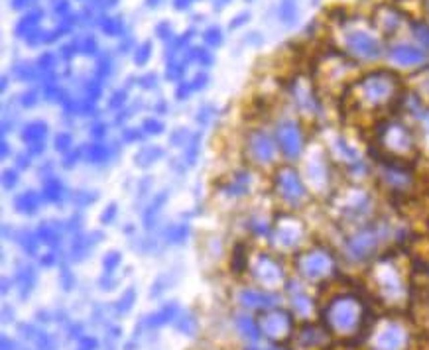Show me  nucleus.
I'll list each match as a JSON object with an SVG mask.
<instances>
[{
	"instance_id": "f257e3e1",
	"label": "nucleus",
	"mask_w": 429,
	"mask_h": 350,
	"mask_svg": "<svg viewBox=\"0 0 429 350\" xmlns=\"http://www.w3.org/2000/svg\"><path fill=\"white\" fill-rule=\"evenodd\" d=\"M364 317H367V309L362 301L355 295L335 297L327 305L323 315L327 329L335 335H345V337L357 335L364 327Z\"/></svg>"
},
{
	"instance_id": "f03ea898",
	"label": "nucleus",
	"mask_w": 429,
	"mask_h": 350,
	"mask_svg": "<svg viewBox=\"0 0 429 350\" xmlns=\"http://www.w3.org/2000/svg\"><path fill=\"white\" fill-rule=\"evenodd\" d=\"M380 144L388 150L390 160H396L394 163H398L402 160V154H411L416 150V142L411 132L408 130V126L400 124V122H392L388 126H384L380 130ZM402 166V163H398Z\"/></svg>"
},
{
	"instance_id": "7ed1b4c3",
	"label": "nucleus",
	"mask_w": 429,
	"mask_h": 350,
	"mask_svg": "<svg viewBox=\"0 0 429 350\" xmlns=\"http://www.w3.org/2000/svg\"><path fill=\"white\" fill-rule=\"evenodd\" d=\"M333 268H335V262L331 258L329 252L325 250L305 252L298 258V270L303 278L311 281H319L327 278Z\"/></svg>"
},
{
	"instance_id": "20e7f679",
	"label": "nucleus",
	"mask_w": 429,
	"mask_h": 350,
	"mask_svg": "<svg viewBox=\"0 0 429 350\" xmlns=\"http://www.w3.org/2000/svg\"><path fill=\"white\" fill-rule=\"evenodd\" d=\"M276 187L282 199L291 205H298L301 201L308 197V191L301 183L300 173L291 168H284L278 171V177H276Z\"/></svg>"
},
{
	"instance_id": "39448f33",
	"label": "nucleus",
	"mask_w": 429,
	"mask_h": 350,
	"mask_svg": "<svg viewBox=\"0 0 429 350\" xmlns=\"http://www.w3.org/2000/svg\"><path fill=\"white\" fill-rule=\"evenodd\" d=\"M409 335L400 323H384L374 337V349L376 350H406L408 349Z\"/></svg>"
},
{
	"instance_id": "423d86ee",
	"label": "nucleus",
	"mask_w": 429,
	"mask_h": 350,
	"mask_svg": "<svg viewBox=\"0 0 429 350\" xmlns=\"http://www.w3.org/2000/svg\"><path fill=\"white\" fill-rule=\"evenodd\" d=\"M380 236H382V232H380L378 227H367V229L360 230L359 234H355L347 244L350 258L364 260V258L372 256V252L376 250V246H378Z\"/></svg>"
},
{
	"instance_id": "0eeeda50",
	"label": "nucleus",
	"mask_w": 429,
	"mask_h": 350,
	"mask_svg": "<svg viewBox=\"0 0 429 350\" xmlns=\"http://www.w3.org/2000/svg\"><path fill=\"white\" fill-rule=\"evenodd\" d=\"M278 144L288 160H296L303 150V134L300 126L293 121L282 122L278 126Z\"/></svg>"
},
{
	"instance_id": "6e6552de",
	"label": "nucleus",
	"mask_w": 429,
	"mask_h": 350,
	"mask_svg": "<svg viewBox=\"0 0 429 350\" xmlns=\"http://www.w3.org/2000/svg\"><path fill=\"white\" fill-rule=\"evenodd\" d=\"M262 335H266L270 340L288 339L293 329V319L286 311H272L262 321Z\"/></svg>"
},
{
	"instance_id": "1a4fd4ad",
	"label": "nucleus",
	"mask_w": 429,
	"mask_h": 350,
	"mask_svg": "<svg viewBox=\"0 0 429 350\" xmlns=\"http://www.w3.org/2000/svg\"><path fill=\"white\" fill-rule=\"evenodd\" d=\"M252 274L266 288H276L284 280L282 268L270 256H260L256 264H254V268H252Z\"/></svg>"
},
{
	"instance_id": "9d476101",
	"label": "nucleus",
	"mask_w": 429,
	"mask_h": 350,
	"mask_svg": "<svg viewBox=\"0 0 429 350\" xmlns=\"http://www.w3.org/2000/svg\"><path fill=\"white\" fill-rule=\"evenodd\" d=\"M392 87H394L392 79H384V77H380V75L369 77V79H364V85H362L364 99L378 107V105H382V102H386V100L390 99Z\"/></svg>"
},
{
	"instance_id": "9b49d317",
	"label": "nucleus",
	"mask_w": 429,
	"mask_h": 350,
	"mask_svg": "<svg viewBox=\"0 0 429 350\" xmlns=\"http://www.w3.org/2000/svg\"><path fill=\"white\" fill-rule=\"evenodd\" d=\"M103 241V232L97 230V232H91V234H81V232H75L73 236V242H71L70 248V258L73 262H83L89 252Z\"/></svg>"
},
{
	"instance_id": "f8f14e48",
	"label": "nucleus",
	"mask_w": 429,
	"mask_h": 350,
	"mask_svg": "<svg viewBox=\"0 0 429 350\" xmlns=\"http://www.w3.org/2000/svg\"><path fill=\"white\" fill-rule=\"evenodd\" d=\"M274 152H276V148H274V142H272V138H270L268 134H264V132H254V134L250 136L249 154L254 158V161H258V163H268V161L274 160Z\"/></svg>"
},
{
	"instance_id": "ddd939ff",
	"label": "nucleus",
	"mask_w": 429,
	"mask_h": 350,
	"mask_svg": "<svg viewBox=\"0 0 429 350\" xmlns=\"http://www.w3.org/2000/svg\"><path fill=\"white\" fill-rule=\"evenodd\" d=\"M178 315H180V305L176 301H170V303L161 305L158 311H154L152 315H148L146 319L142 321V325L146 329H160V327H166V325L173 323L178 319Z\"/></svg>"
},
{
	"instance_id": "4468645a",
	"label": "nucleus",
	"mask_w": 429,
	"mask_h": 350,
	"mask_svg": "<svg viewBox=\"0 0 429 350\" xmlns=\"http://www.w3.org/2000/svg\"><path fill=\"white\" fill-rule=\"evenodd\" d=\"M239 301L240 305L246 309H270L278 303V297L272 293H266V291L242 290L239 293Z\"/></svg>"
},
{
	"instance_id": "2eb2a0df",
	"label": "nucleus",
	"mask_w": 429,
	"mask_h": 350,
	"mask_svg": "<svg viewBox=\"0 0 429 350\" xmlns=\"http://www.w3.org/2000/svg\"><path fill=\"white\" fill-rule=\"evenodd\" d=\"M36 281H38V271L34 270L28 264H20L18 270L14 274V285L18 290L20 299H28L32 295V291L36 288Z\"/></svg>"
},
{
	"instance_id": "dca6fc26",
	"label": "nucleus",
	"mask_w": 429,
	"mask_h": 350,
	"mask_svg": "<svg viewBox=\"0 0 429 350\" xmlns=\"http://www.w3.org/2000/svg\"><path fill=\"white\" fill-rule=\"evenodd\" d=\"M41 199H44V197H41L40 193L28 189L18 193V195L14 197V201H12V205H14L16 213H20L24 217H34V215L40 210Z\"/></svg>"
},
{
	"instance_id": "f3484780",
	"label": "nucleus",
	"mask_w": 429,
	"mask_h": 350,
	"mask_svg": "<svg viewBox=\"0 0 429 350\" xmlns=\"http://www.w3.org/2000/svg\"><path fill=\"white\" fill-rule=\"evenodd\" d=\"M18 330H20L22 337L26 340H30L32 344H34L38 350L53 349V340H51V337L46 332V330L36 329V327L30 325V323H20V325H18Z\"/></svg>"
},
{
	"instance_id": "a211bd4d",
	"label": "nucleus",
	"mask_w": 429,
	"mask_h": 350,
	"mask_svg": "<svg viewBox=\"0 0 429 350\" xmlns=\"http://www.w3.org/2000/svg\"><path fill=\"white\" fill-rule=\"evenodd\" d=\"M168 199H170V189H164L160 191V193H156V197L152 199L150 205L142 213V224H144V229H154V224H156V220H158V215H160V210L164 209V205L168 203Z\"/></svg>"
},
{
	"instance_id": "6ab92c4d",
	"label": "nucleus",
	"mask_w": 429,
	"mask_h": 350,
	"mask_svg": "<svg viewBox=\"0 0 429 350\" xmlns=\"http://www.w3.org/2000/svg\"><path fill=\"white\" fill-rule=\"evenodd\" d=\"M61 229H65V224H61L58 220H44L36 232L44 244H48L50 248H58L61 244Z\"/></svg>"
},
{
	"instance_id": "aec40b11",
	"label": "nucleus",
	"mask_w": 429,
	"mask_h": 350,
	"mask_svg": "<svg viewBox=\"0 0 429 350\" xmlns=\"http://www.w3.org/2000/svg\"><path fill=\"white\" fill-rule=\"evenodd\" d=\"M112 152H117V148L112 144H105V142L97 140L95 144L85 146V160L93 163V166H103L112 158Z\"/></svg>"
},
{
	"instance_id": "412c9836",
	"label": "nucleus",
	"mask_w": 429,
	"mask_h": 350,
	"mask_svg": "<svg viewBox=\"0 0 429 350\" xmlns=\"http://www.w3.org/2000/svg\"><path fill=\"white\" fill-rule=\"evenodd\" d=\"M164 156H166V150H164L161 146L148 144V146H142V148L136 152V156H134V163H136L138 168H142V170H146V168L154 166V163H156L158 160H161Z\"/></svg>"
},
{
	"instance_id": "4be33fe9",
	"label": "nucleus",
	"mask_w": 429,
	"mask_h": 350,
	"mask_svg": "<svg viewBox=\"0 0 429 350\" xmlns=\"http://www.w3.org/2000/svg\"><path fill=\"white\" fill-rule=\"evenodd\" d=\"M41 197H44L46 203H53V205L61 203L63 197H65V185H63V181H61L60 177H55V175H48L46 181H44Z\"/></svg>"
},
{
	"instance_id": "5701e85b",
	"label": "nucleus",
	"mask_w": 429,
	"mask_h": 350,
	"mask_svg": "<svg viewBox=\"0 0 429 350\" xmlns=\"http://www.w3.org/2000/svg\"><path fill=\"white\" fill-rule=\"evenodd\" d=\"M48 124L44 121H34L26 124V128L22 130V140L26 146H34V144H44L48 138Z\"/></svg>"
},
{
	"instance_id": "b1692460",
	"label": "nucleus",
	"mask_w": 429,
	"mask_h": 350,
	"mask_svg": "<svg viewBox=\"0 0 429 350\" xmlns=\"http://www.w3.org/2000/svg\"><path fill=\"white\" fill-rule=\"evenodd\" d=\"M12 241H16L18 244H20V248L28 256H36L38 254V248H40V236H38V232H34V230L30 229H22V230H16L14 232V236H12Z\"/></svg>"
},
{
	"instance_id": "393cba45",
	"label": "nucleus",
	"mask_w": 429,
	"mask_h": 350,
	"mask_svg": "<svg viewBox=\"0 0 429 350\" xmlns=\"http://www.w3.org/2000/svg\"><path fill=\"white\" fill-rule=\"evenodd\" d=\"M235 325H237V329H239L240 337H244V339L250 340V342H256V340L262 337L260 325L252 319V317H249V315H239L237 321H235Z\"/></svg>"
},
{
	"instance_id": "a878e982",
	"label": "nucleus",
	"mask_w": 429,
	"mask_h": 350,
	"mask_svg": "<svg viewBox=\"0 0 429 350\" xmlns=\"http://www.w3.org/2000/svg\"><path fill=\"white\" fill-rule=\"evenodd\" d=\"M190 224L187 222H176V224H170L164 230V238L168 244H173V246H180V244H185L187 238H190Z\"/></svg>"
},
{
	"instance_id": "bb28decb",
	"label": "nucleus",
	"mask_w": 429,
	"mask_h": 350,
	"mask_svg": "<svg viewBox=\"0 0 429 350\" xmlns=\"http://www.w3.org/2000/svg\"><path fill=\"white\" fill-rule=\"evenodd\" d=\"M250 183H252V177H250L246 171H239L232 180H230L229 185H225V193L230 195V197H242L250 191Z\"/></svg>"
},
{
	"instance_id": "cd10ccee",
	"label": "nucleus",
	"mask_w": 429,
	"mask_h": 350,
	"mask_svg": "<svg viewBox=\"0 0 429 350\" xmlns=\"http://www.w3.org/2000/svg\"><path fill=\"white\" fill-rule=\"evenodd\" d=\"M176 325V330L185 335V337H195V332L199 330V321L193 313H181L178 315V319L173 321Z\"/></svg>"
},
{
	"instance_id": "c85d7f7f",
	"label": "nucleus",
	"mask_w": 429,
	"mask_h": 350,
	"mask_svg": "<svg viewBox=\"0 0 429 350\" xmlns=\"http://www.w3.org/2000/svg\"><path fill=\"white\" fill-rule=\"evenodd\" d=\"M199 154H201V132H195V134L191 136L190 144L185 146V154H183V163H185L187 168L195 166V163H197V160H199Z\"/></svg>"
},
{
	"instance_id": "c756f323",
	"label": "nucleus",
	"mask_w": 429,
	"mask_h": 350,
	"mask_svg": "<svg viewBox=\"0 0 429 350\" xmlns=\"http://www.w3.org/2000/svg\"><path fill=\"white\" fill-rule=\"evenodd\" d=\"M71 201H73V205H75V207L85 209V207L93 205L95 201H99V193H97V191H91V189H79V191H75V193H71Z\"/></svg>"
},
{
	"instance_id": "7c9ffc66",
	"label": "nucleus",
	"mask_w": 429,
	"mask_h": 350,
	"mask_svg": "<svg viewBox=\"0 0 429 350\" xmlns=\"http://www.w3.org/2000/svg\"><path fill=\"white\" fill-rule=\"evenodd\" d=\"M392 58L404 65H411V63H418V61L423 60V53L414 48H398V50L392 53Z\"/></svg>"
},
{
	"instance_id": "2f4dec72",
	"label": "nucleus",
	"mask_w": 429,
	"mask_h": 350,
	"mask_svg": "<svg viewBox=\"0 0 429 350\" xmlns=\"http://www.w3.org/2000/svg\"><path fill=\"white\" fill-rule=\"evenodd\" d=\"M134 303H136V290L128 288V290L122 293V297L114 303V313L117 315H126L134 307Z\"/></svg>"
},
{
	"instance_id": "473e14b6",
	"label": "nucleus",
	"mask_w": 429,
	"mask_h": 350,
	"mask_svg": "<svg viewBox=\"0 0 429 350\" xmlns=\"http://www.w3.org/2000/svg\"><path fill=\"white\" fill-rule=\"evenodd\" d=\"M120 264H122V254L119 250H110L103 258V270L105 274H114L120 268Z\"/></svg>"
},
{
	"instance_id": "72a5a7b5",
	"label": "nucleus",
	"mask_w": 429,
	"mask_h": 350,
	"mask_svg": "<svg viewBox=\"0 0 429 350\" xmlns=\"http://www.w3.org/2000/svg\"><path fill=\"white\" fill-rule=\"evenodd\" d=\"M71 146H73V134H71V132L61 130L55 134V138H53V148H55V152L67 154V152H71Z\"/></svg>"
},
{
	"instance_id": "f704fd0d",
	"label": "nucleus",
	"mask_w": 429,
	"mask_h": 350,
	"mask_svg": "<svg viewBox=\"0 0 429 350\" xmlns=\"http://www.w3.org/2000/svg\"><path fill=\"white\" fill-rule=\"evenodd\" d=\"M249 266V256L244 252V244H239L232 252V271H244Z\"/></svg>"
},
{
	"instance_id": "c9c22d12",
	"label": "nucleus",
	"mask_w": 429,
	"mask_h": 350,
	"mask_svg": "<svg viewBox=\"0 0 429 350\" xmlns=\"http://www.w3.org/2000/svg\"><path fill=\"white\" fill-rule=\"evenodd\" d=\"M191 134L187 128H176V130L170 134V144L171 146H176V148H181V146H187L191 140Z\"/></svg>"
},
{
	"instance_id": "e433bc0d",
	"label": "nucleus",
	"mask_w": 429,
	"mask_h": 350,
	"mask_svg": "<svg viewBox=\"0 0 429 350\" xmlns=\"http://www.w3.org/2000/svg\"><path fill=\"white\" fill-rule=\"evenodd\" d=\"M142 130H144V134H148V136H160L166 130V126H164V122L152 116V119H146V121L142 122Z\"/></svg>"
},
{
	"instance_id": "4c0bfd02",
	"label": "nucleus",
	"mask_w": 429,
	"mask_h": 350,
	"mask_svg": "<svg viewBox=\"0 0 429 350\" xmlns=\"http://www.w3.org/2000/svg\"><path fill=\"white\" fill-rule=\"evenodd\" d=\"M81 158H85V148L67 152L65 158L61 160V168H63V170H73V168L81 161Z\"/></svg>"
},
{
	"instance_id": "58836bf2",
	"label": "nucleus",
	"mask_w": 429,
	"mask_h": 350,
	"mask_svg": "<svg viewBox=\"0 0 429 350\" xmlns=\"http://www.w3.org/2000/svg\"><path fill=\"white\" fill-rule=\"evenodd\" d=\"M20 183V175H18V170L14 168H8V170L2 171V187L4 191H14V187Z\"/></svg>"
},
{
	"instance_id": "ea45409f",
	"label": "nucleus",
	"mask_w": 429,
	"mask_h": 350,
	"mask_svg": "<svg viewBox=\"0 0 429 350\" xmlns=\"http://www.w3.org/2000/svg\"><path fill=\"white\" fill-rule=\"evenodd\" d=\"M293 307H296V311L300 313V315H303V317H308L311 311V301L310 297L305 295V293H296L293 295Z\"/></svg>"
},
{
	"instance_id": "a19ab883",
	"label": "nucleus",
	"mask_w": 429,
	"mask_h": 350,
	"mask_svg": "<svg viewBox=\"0 0 429 350\" xmlns=\"http://www.w3.org/2000/svg\"><path fill=\"white\" fill-rule=\"evenodd\" d=\"M60 283L63 285V290H65V291H71L73 288H75V283H77V278H75V274H73V271H71L67 266H61Z\"/></svg>"
},
{
	"instance_id": "79ce46f5",
	"label": "nucleus",
	"mask_w": 429,
	"mask_h": 350,
	"mask_svg": "<svg viewBox=\"0 0 429 350\" xmlns=\"http://www.w3.org/2000/svg\"><path fill=\"white\" fill-rule=\"evenodd\" d=\"M142 138H144V130H142V128H132V126H128V128L122 130V142H124V144H136V142H140Z\"/></svg>"
},
{
	"instance_id": "37998d69",
	"label": "nucleus",
	"mask_w": 429,
	"mask_h": 350,
	"mask_svg": "<svg viewBox=\"0 0 429 350\" xmlns=\"http://www.w3.org/2000/svg\"><path fill=\"white\" fill-rule=\"evenodd\" d=\"M117 215H119V207H117V203H110V205H107L105 210L100 213L99 220L103 222V224H112V222L117 220Z\"/></svg>"
},
{
	"instance_id": "c03bdc74",
	"label": "nucleus",
	"mask_w": 429,
	"mask_h": 350,
	"mask_svg": "<svg viewBox=\"0 0 429 350\" xmlns=\"http://www.w3.org/2000/svg\"><path fill=\"white\" fill-rule=\"evenodd\" d=\"M170 285H171V281L168 280L166 276H160L158 280L154 281V288H152L150 295H152V297H160L161 293H164V291L168 290Z\"/></svg>"
},
{
	"instance_id": "a18cd8bd",
	"label": "nucleus",
	"mask_w": 429,
	"mask_h": 350,
	"mask_svg": "<svg viewBox=\"0 0 429 350\" xmlns=\"http://www.w3.org/2000/svg\"><path fill=\"white\" fill-rule=\"evenodd\" d=\"M107 134H109V126H107L105 122H97V124L91 126V136H93L95 140H103Z\"/></svg>"
},
{
	"instance_id": "49530a36",
	"label": "nucleus",
	"mask_w": 429,
	"mask_h": 350,
	"mask_svg": "<svg viewBox=\"0 0 429 350\" xmlns=\"http://www.w3.org/2000/svg\"><path fill=\"white\" fill-rule=\"evenodd\" d=\"M79 346L85 350H97L99 349V339L91 337V335H83L79 339Z\"/></svg>"
},
{
	"instance_id": "de8ad7c7",
	"label": "nucleus",
	"mask_w": 429,
	"mask_h": 350,
	"mask_svg": "<svg viewBox=\"0 0 429 350\" xmlns=\"http://www.w3.org/2000/svg\"><path fill=\"white\" fill-rule=\"evenodd\" d=\"M124 102H126V93H124V90H119V93H114L112 99L109 100V107L112 110H119Z\"/></svg>"
},
{
	"instance_id": "09e8293b",
	"label": "nucleus",
	"mask_w": 429,
	"mask_h": 350,
	"mask_svg": "<svg viewBox=\"0 0 429 350\" xmlns=\"http://www.w3.org/2000/svg\"><path fill=\"white\" fill-rule=\"evenodd\" d=\"M83 217L81 215H77V213H73L70 219H67V222H65V230H70V232H75V230H79L81 227H83Z\"/></svg>"
},
{
	"instance_id": "8fccbe9b",
	"label": "nucleus",
	"mask_w": 429,
	"mask_h": 350,
	"mask_svg": "<svg viewBox=\"0 0 429 350\" xmlns=\"http://www.w3.org/2000/svg\"><path fill=\"white\" fill-rule=\"evenodd\" d=\"M30 166H32L30 152H26V154H18V156H16V168H18V170H28Z\"/></svg>"
},
{
	"instance_id": "3c124183",
	"label": "nucleus",
	"mask_w": 429,
	"mask_h": 350,
	"mask_svg": "<svg viewBox=\"0 0 429 350\" xmlns=\"http://www.w3.org/2000/svg\"><path fill=\"white\" fill-rule=\"evenodd\" d=\"M114 285H117V280L112 278V274H105V276L99 280V288L103 291L114 290Z\"/></svg>"
},
{
	"instance_id": "603ef678",
	"label": "nucleus",
	"mask_w": 429,
	"mask_h": 350,
	"mask_svg": "<svg viewBox=\"0 0 429 350\" xmlns=\"http://www.w3.org/2000/svg\"><path fill=\"white\" fill-rule=\"evenodd\" d=\"M58 264V252H48L40 258V266L41 268H51Z\"/></svg>"
},
{
	"instance_id": "864d4df0",
	"label": "nucleus",
	"mask_w": 429,
	"mask_h": 350,
	"mask_svg": "<svg viewBox=\"0 0 429 350\" xmlns=\"http://www.w3.org/2000/svg\"><path fill=\"white\" fill-rule=\"evenodd\" d=\"M199 112L201 114L197 116V122H199L201 126H207V124L211 122V119H213V109H209V107H205V109H203V107H201Z\"/></svg>"
},
{
	"instance_id": "5fc2aeb1",
	"label": "nucleus",
	"mask_w": 429,
	"mask_h": 350,
	"mask_svg": "<svg viewBox=\"0 0 429 350\" xmlns=\"http://www.w3.org/2000/svg\"><path fill=\"white\" fill-rule=\"evenodd\" d=\"M250 227H252V232H254V234H258V236H262V234H268V224H266L264 220L252 222Z\"/></svg>"
},
{
	"instance_id": "6e6d98bb",
	"label": "nucleus",
	"mask_w": 429,
	"mask_h": 350,
	"mask_svg": "<svg viewBox=\"0 0 429 350\" xmlns=\"http://www.w3.org/2000/svg\"><path fill=\"white\" fill-rule=\"evenodd\" d=\"M67 332H70L71 339H81L83 337V325L81 323H73L70 329H67Z\"/></svg>"
},
{
	"instance_id": "4d7b16f0",
	"label": "nucleus",
	"mask_w": 429,
	"mask_h": 350,
	"mask_svg": "<svg viewBox=\"0 0 429 350\" xmlns=\"http://www.w3.org/2000/svg\"><path fill=\"white\" fill-rule=\"evenodd\" d=\"M2 350H18V344L8 335H2Z\"/></svg>"
},
{
	"instance_id": "13d9d810",
	"label": "nucleus",
	"mask_w": 429,
	"mask_h": 350,
	"mask_svg": "<svg viewBox=\"0 0 429 350\" xmlns=\"http://www.w3.org/2000/svg\"><path fill=\"white\" fill-rule=\"evenodd\" d=\"M148 55H150V46L146 43V46H142V51H138V55H136V61H138V63H146Z\"/></svg>"
},
{
	"instance_id": "bf43d9fd",
	"label": "nucleus",
	"mask_w": 429,
	"mask_h": 350,
	"mask_svg": "<svg viewBox=\"0 0 429 350\" xmlns=\"http://www.w3.org/2000/svg\"><path fill=\"white\" fill-rule=\"evenodd\" d=\"M36 100H38L36 99V93H26L24 99H22V105L28 109V107H34V105H36Z\"/></svg>"
},
{
	"instance_id": "052dcab7",
	"label": "nucleus",
	"mask_w": 429,
	"mask_h": 350,
	"mask_svg": "<svg viewBox=\"0 0 429 350\" xmlns=\"http://www.w3.org/2000/svg\"><path fill=\"white\" fill-rule=\"evenodd\" d=\"M11 156V146L6 142V136H2V160H6Z\"/></svg>"
},
{
	"instance_id": "680f3d73",
	"label": "nucleus",
	"mask_w": 429,
	"mask_h": 350,
	"mask_svg": "<svg viewBox=\"0 0 429 350\" xmlns=\"http://www.w3.org/2000/svg\"><path fill=\"white\" fill-rule=\"evenodd\" d=\"M8 283H11V280H8V278H4V280H2V293H4V295L8 293Z\"/></svg>"
},
{
	"instance_id": "e2e57ef3",
	"label": "nucleus",
	"mask_w": 429,
	"mask_h": 350,
	"mask_svg": "<svg viewBox=\"0 0 429 350\" xmlns=\"http://www.w3.org/2000/svg\"><path fill=\"white\" fill-rule=\"evenodd\" d=\"M77 350H85V349H81V346H79V349H77Z\"/></svg>"
}]
</instances>
